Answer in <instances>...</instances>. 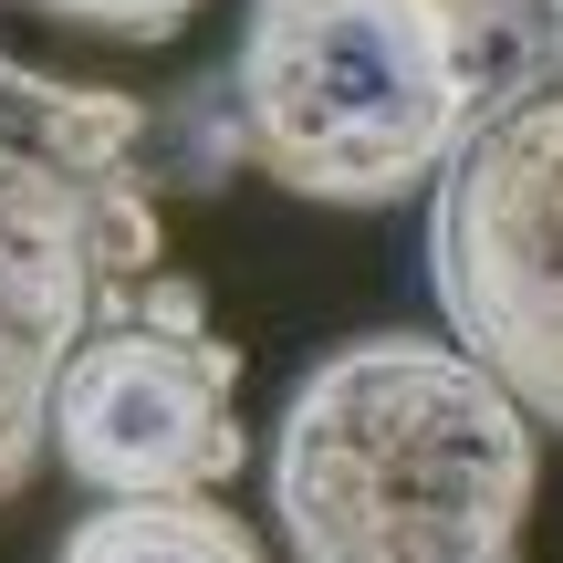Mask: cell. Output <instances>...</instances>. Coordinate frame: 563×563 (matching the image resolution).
<instances>
[{
  "instance_id": "cell-6",
  "label": "cell",
  "mask_w": 563,
  "mask_h": 563,
  "mask_svg": "<svg viewBox=\"0 0 563 563\" xmlns=\"http://www.w3.org/2000/svg\"><path fill=\"white\" fill-rule=\"evenodd\" d=\"M53 563H272L262 532L220 501V490H178V501H104L53 543Z\"/></svg>"
},
{
  "instance_id": "cell-1",
  "label": "cell",
  "mask_w": 563,
  "mask_h": 563,
  "mask_svg": "<svg viewBox=\"0 0 563 563\" xmlns=\"http://www.w3.org/2000/svg\"><path fill=\"white\" fill-rule=\"evenodd\" d=\"M563 74L543 0H251L230 53L241 157L323 209L428 188L481 115Z\"/></svg>"
},
{
  "instance_id": "cell-7",
  "label": "cell",
  "mask_w": 563,
  "mask_h": 563,
  "mask_svg": "<svg viewBox=\"0 0 563 563\" xmlns=\"http://www.w3.org/2000/svg\"><path fill=\"white\" fill-rule=\"evenodd\" d=\"M21 11L63 21V32H104V42H178L188 11H209V0H21Z\"/></svg>"
},
{
  "instance_id": "cell-4",
  "label": "cell",
  "mask_w": 563,
  "mask_h": 563,
  "mask_svg": "<svg viewBox=\"0 0 563 563\" xmlns=\"http://www.w3.org/2000/svg\"><path fill=\"white\" fill-rule=\"evenodd\" d=\"M428 188V292L449 344L532 428H563V74L481 115Z\"/></svg>"
},
{
  "instance_id": "cell-8",
  "label": "cell",
  "mask_w": 563,
  "mask_h": 563,
  "mask_svg": "<svg viewBox=\"0 0 563 563\" xmlns=\"http://www.w3.org/2000/svg\"><path fill=\"white\" fill-rule=\"evenodd\" d=\"M543 11H553V32H563V0H543Z\"/></svg>"
},
{
  "instance_id": "cell-2",
  "label": "cell",
  "mask_w": 563,
  "mask_h": 563,
  "mask_svg": "<svg viewBox=\"0 0 563 563\" xmlns=\"http://www.w3.org/2000/svg\"><path fill=\"white\" fill-rule=\"evenodd\" d=\"M272 522L292 563H522L532 418L428 334H355L282 397Z\"/></svg>"
},
{
  "instance_id": "cell-5",
  "label": "cell",
  "mask_w": 563,
  "mask_h": 563,
  "mask_svg": "<svg viewBox=\"0 0 563 563\" xmlns=\"http://www.w3.org/2000/svg\"><path fill=\"white\" fill-rule=\"evenodd\" d=\"M42 460H63L104 501H178V490L241 481V344H220L199 282L146 272L125 313L63 355L42 407Z\"/></svg>"
},
{
  "instance_id": "cell-3",
  "label": "cell",
  "mask_w": 563,
  "mask_h": 563,
  "mask_svg": "<svg viewBox=\"0 0 563 563\" xmlns=\"http://www.w3.org/2000/svg\"><path fill=\"white\" fill-rule=\"evenodd\" d=\"M146 136L136 95L0 53V501L42 470L63 355L167 262Z\"/></svg>"
}]
</instances>
